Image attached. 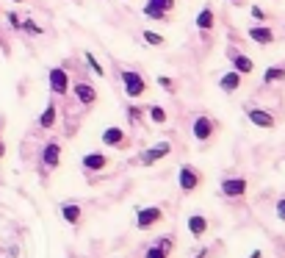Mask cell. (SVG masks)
<instances>
[{"instance_id": "obj_1", "label": "cell", "mask_w": 285, "mask_h": 258, "mask_svg": "<svg viewBox=\"0 0 285 258\" xmlns=\"http://www.w3.org/2000/svg\"><path fill=\"white\" fill-rule=\"evenodd\" d=\"M119 75H122V89L130 100H136V97H141L147 92V81L141 72H136V69H122Z\"/></svg>"}, {"instance_id": "obj_2", "label": "cell", "mask_w": 285, "mask_h": 258, "mask_svg": "<svg viewBox=\"0 0 285 258\" xmlns=\"http://www.w3.org/2000/svg\"><path fill=\"white\" fill-rule=\"evenodd\" d=\"M177 183H180V192L191 195V192H197L202 186V172L197 167H191V164H183L180 172H177Z\"/></svg>"}, {"instance_id": "obj_3", "label": "cell", "mask_w": 285, "mask_h": 258, "mask_svg": "<svg viewBox=\"0 0 285 258\" xmlns=\"http://www.w3.org/2000/svg\"><path fill=\"white\" fill-rule=\"evenodd\" d=\"M47 84H50V92L53 95H67L69 92V72L64 67H53L50 72H47Z\"/></svg>"}, {"instance_id": "obj_4", "label": "cell", "mask_w": 285, "mask_h": 258, "mask_svg": "<svg viewBox=\"0 0 285 258\" xmlns=\"http://www.w3.org/2000/svg\"><path fill=\"white\" fill-rule=\"evenodd\" d=\"M169 11H175V0H147V6H144V14L158 22H166Z\"/></svg>"}, {"instance_id": "obj_5", "label": "cell", "mask_w": 285, "mask_h": 258, "mask_svg": "<svg viewBox=\"0 0 285 258\" xmlns=\"http://www.w3.org/2000/svg\"><path fill=\"white\" fill-rule=\"evenodd\" d=\"M158 222H164V208H158V206L141 208L139 214H136V228H139V231H147V228H155Z\"/></svg>"}, {"instance_id": "obj_6", "label": "cell", "mask_w": 285, "mask_h": 258, "mask_svg": "<svg viewBox=\"0 0 285 258\" xmlns=\"http://www.w3.org/2000/svg\"><path fill=\"white\" fill-rule=\"evenodd\" d=\"M172 153V144L169 142H158V144H152L150 150H144V153L139 156V164L141 167H152V164H158L161 158H166Z\"/></svg>"}, {"instance_id": "obj_7", "label": "cell", "mask_w": 285, "mask_h": 258, "mask_svg": "<svg viewBox=\"0 0 285 258\" xmlns=\"http://www.w3.org/2000/svg\"><path fill=\"white\" fill-rule=\"evenodd\" d=\"M219 189H222V195L230 197V200H241V197L247 195V178H238V175H235V178H224Z\"/></svg>"}, {"instance_id": "obj_8", "label": "cell", "mask_w": 285, "mask_h": 258, "mask_svg": "<svg viewBox=\"0 0 285 258\" xmlns=\"http://www.w3.org/2000/svg\"><path fill=\"white\" fill-rule=\"evenodd\" d=\"M247 117L255 128H263V131H274L277 128V120L274 114H269L266 108H247Z\"/></svg>"}, {"instance_id": "obj_9", "label": "cell", "mask_w": 285, "mask_h": 258, "mask_svg": "<svg viewBox=\"0 0 285 258\" xmlns=\"http://www.w3.org/2000/svg\"><path fill=\"white\" fill-rule=\"evenodd\" d=\"M213 133H216V122L208 114H199L194 120V139L197 142H208V139H213Z\"/></svg>"}, {"instance_id": "obj_10", "label": "cell", "mask_w": 285, "mask_h": 258, "mask_svg": "<svg viewBox=\"0 0 285 258\" xmlns=\"http://www.w3.org/2000/svg\"><path fill=\"white\" fill-rule=\"evenodd\" d=\"M103 144L105 148H128L130 139H128V131H122V128H105L103 131Z\"/></svg>"}, {"instance_id": "obj_11", "label": "cell", "mask_w": 285, "mask_h": 258, "mask_svg": "<svg viewBox=\"0 0 285 258\" xmlns=\"http://www.w3.org/2000/svg\"><path fill=\"white\" fill-rule=\"evenodd\" d=\"M61 164V144L58 142H47L42 148V167L45 169H56Z\"/></svg>"}, {"instance_id": "obj_12", "label": "cell", "mask_w": 285, "mask_h": 258, "mask_svg": "<svg viewBox=\"0 0 285 258\" xmlns=\"http://www.w3.org/2000/svg\"><path fill=\"white\" fill-rule=\"evenodd\" d=\"M108 164H111V158L105 153H86L83 156V161H80V167L86 169V172H103Z\"/></svg>"}, {"instance_id": "obj_13", "label": "cell", "mask_w": 285, "mask_h": 258, "mask_svg": "<svg viewBox=\"0 0 285 258\" xmlns=\"http://www.w3.org/2000/svg\"><path fill=\"white\" fill-rule=\"evenodd\" d=\"M72 92H75V97H78V103H83V105H94V103H97V89H94L89 81H80V84H75Z\"/></svg>"}, {"instance_id": "obj_14", "label": "cell", "mask_w": 285, "mask_h": 258, "mask_svg": "<svg viewBox=\"0 0 285 258\" xmlns=\"http://www.w3.org/2000/svg\"><path fill=\"white\" fill-rule=\"evenodd\" d=\"M249 39H252V42H258V45H271L274 42V31H271L269 25H252L249 28Z\"/></svg>"}, {"instance_id": "obj_15", "label": "cell", "mask_w": 285, "mask_h": 258, "mask_svg": "<svg viewBox=\"0 0 285 258\" xmlns=\"http://www.w3.org/2000/svg\"><path fill=\"white\" fill-rule=\"evenodd\" d=\"M216 86H219L222 92H227V95L238 92V86H241V72H235V69H233V72H224L222 78L216 81Z\"/></svg>"}, {"instance_id": "obj_16", "label": "cell", "mask_w": 285, "mask_h": 258, "mask_svg": "<svg viewBox=\"0 0 285 258\" xmlns=\"http://www.w3.org/2000/svg\"><path fill=\"white\" fill-rule=\"evenodd\" d=\"M230 61H233V69H235V72H241V75H249L255 69V61L249 56H244V53L230 50Z\"/></svg>"}, {"instance_id": "obj_17", "label": "cell", "mask_w": 285, "mask_h": 258, "mask_svg": "<svg viewBox=\"0 0 285 258\" xmlns=\"http://www.w3.org/2000/svg\"><path fill=\"white\" fill-rule=\"evenodd\" d=\"M61 219L67 222V225H80L83 208L78 206V203H64V206H61Z\"/></svg>"}, {"instance_id": "obj_18", "label": "cell", "mask_w": 285, "mask_h": 258, "mask_svg": "<svg viewBox=\"0 0 285 258\" xmlns=\"http://www.w3.org/2000/svg\"><path fill=\"white\" fill-rule=\"evenodd\" d=\"M188 233H191L194 239H202L208 233V216H202V214H191L188 216Z\"/></svg>"}, {"instance_id": "obj_19", "label": "cell", "mask_w": 285, "mask_h": 258, "mask_svg": "<svg viewBox=\"0 0 285 258\" xmlns=\"http://www.w3.org/2000/svg\"><path fill=\"white\" fill-rule=\"evenodd\" d=\"M194 22H197V28L202 33H208V31H213V25H216V14H213L211 6H205V9L197 14V20H194Z\"/></svg>"}, {"instance_id": "obj_20", "label": "cell", "mask_w": 285, "mask_h": 258, "mask_svg": "<svg viewBox=\"0 0 285 258\" xmlns=\"http://www.w3.org/2000/svg\"><path fill=\"white\" fill-rule=\"evenodd\" d=\"M263 84L266 86H274V84H285V67L282 64H274L263 72Z\"/></svg>"}, {"instance_id": "obj_21", "label": "cell", "mask_w": 285, "mask_h": 258, "mask_svg": "<svg viewBox=\"0 0 285 258\" xmlns=\"http://www.w3.org/2000/svg\"><path fill=\"white\" fill-rule=\"evenodd\" d=\"M56 117H58L56 103H47L45 111H42V117H39V128H42V131H50V128L56 125Z\"/></svg>"}, {"instance_id": "obj_22", "label": "cell", "mask_w": 285, "mask_h": 258, "mask_svg": "<svg viewBox=\"0 0 285 258\" xmlns=\"http://www.w3.org/2000/svg\"><path fill=\"white\" fill-rule=\"evenodd\" d=\"M83 58H86V64H89V69H92V72L94 75H97V78H103V75H105V69H103V64H100L97 61V58H94V53H83Z\"/></svg>"}, {"instance_id": "obj_23", "label": "cell", "mask_w": 285, "mask_h": 258, "mask_svg": "<svg viewBox=\"0 0 285 258\" xmlns=\"http://www.w3.org/2000/svg\"><path fill=\"white\" fill-rule=\"evenodd\" d=\"M141 39H144L150 48H164V45H166V39L161 36V33H155V31H144V33H141Z\"/></svg>"}, {"instance_id": "obj_24", "label": "cell", "mask_w": 285, "mask_h": 258, "mask_svg": "<svg viewBox=\"0 0 285 258\" xmlns=\"http://www.w3.org/2000/svg\"><path fill=\"white\" fill-rule=\"evenodd\" d=\"M169 253L172 250L169 247H164V244H152V247H147V253H144V258H169Z\"/></svg>"}, {"instance_id": "obj_25", "label": "cell", "mask_w": 285, "mask_h": 258, "mask_svg": "<svg viewBox=\"0 0 285 258\" xmlns=\"http://www.w3.org/2000/svg\"><path fill=\"white\" fill-rule=\"evenodd\" d=\"M147 117H150L152 122H158V125L166 122V111L161 108V105H150V108H147Z\"/></svg>"}, {"instance_id": "obj_26", "label": "cell", "mask_w": 285, "mask_h": 258, "mask_svg": "<svg viewBox=\"0 0 285 258\" xmlns=\"http://www.w3.org/2000/svg\"><path fill=\"white\" fill-rule=\"evenodd\" d=\"M158 84H161V89L169 92V95H175V92H177V84L172 78H166V75H158Z\"/></svg>"}, {"instance_id": "obj_27", "label": "cell", "mask_w": 285, "mask_h": 258, "mask_svg": "<svg viewBox=\"0 0 285 258\" xmlns=\"http://www.w3.org/2000/svg\"><path fill=\"white\" fill-rule=\"evenodd\" d=\"M22 31H28L31 36H39V33H42V25H36L33 20H22Z\"/></svg>"}, {"instance_id": "obj_28", "label": "cell", "mask_w": 285, "mask_h": 258, "mask_svg": "<svg viewBox=\"0 0 285 258\" xmlns=\"http://www.w3.org/2000/svg\"><path fill=\"white\" fill-rule=\"evenodd\" d=\"M249 14H252V20H258V22L266 20V11L260 9V6H252V9H249Z\"/></svg>"}, {"instance_id": "obj_29", "label": "cell", "mask_w": 285, "mask_h": 258, "mask_svg": "<svg viewBox=\"0 0 285 258\" xmlns=\"http://www.w3.org/2000/svg\"><path fill=\"white\" fill-rule=\"evenodd\" d=\"M128 117H130V122H139V120H141V108H139V105H130V108H128Z\"/></svg>"}, {"instance_id": "obj_30", "label": "cell", "mask_w": 285, "mask_h": 258, "mask_svg": "<svg viewBox=\"0 0 285 258\" xmlns=\"http://www.w3.org/2000/svg\"><path fill=\"white\" fill-rule=\"evenodd\" d=\"M274 208H277V216H280V219L285 222V197H280V200H277Z\"/></svg>"}, {"instance_id": "obj_31", "label": "cell", "mask_w": 285, "mask_h": 258, "mask_svg": "<svg viewBox=\"0 0 285 258\" xmlns=\"http://www.w3.org/2000/svg\"><path fill=\"white\" fill-rule=\"evenodd\" d=\"M9 22H11V28H22V20L17 14H9Z\"/></svg>"}, {"instance_id": "obj_32", "label": "cell", "mask_w": 285, "mask_h": 258, "mask_svg": "<svg viewBox=\"0 0 285 258\" xmlns=\"http://www.w3.org/2000/svg\"><path fill=\"white\" fill-rule=\"evenodd\" d=\"M249 258H263V253H260V250H252V253H249Z\"/></svg>"}, {"instance_id": "obj_33", "label": "cell", "mask_w": 285, "mask_h": 258, "mask_svg": "<svg viewBox=\"0 0 285 258\" xmlns=\"http://www.w3.org/2000/svg\"><path fill=\"white\" fill-rule=\"evenodd\" d=\"M197 258H208V250L202 247V250H199V253H197Z\"/></svg>"}, {"instance_id": "obj_34", "label": "cell", "mask_w": 285, "mask_h": 258, "mask_svg": "<svg viewBox=\"0 0 285 258\" xmlns=\"http://www.w3.org/2000/svg\"><path fill=\"white\" fill-rule=\"evenodd\" d=\"M3 153H6V144H3V142H0V158H3Z\"/></svg>"}, {"instance_id": "obj_35", "label": "cell", "mask_w": 285, "mask_h": 258, "mask_svg": "<svg viewBox=\"0 0 285 258\" xmlns=\"http://www.w3.org/2000/svg\"><path fill=\"white\" fill-rule=\"evenodd\" d=\"M230 3H238V6H241V3H244V0H230Z\"/></svg>"}, {"instance_id": "obj_36", "label": "cell", "mask_w": 285, "mask_h": 258, "mask_svg": "<svg viewBox=\"0 0 285 258\" xmlns=\"http://www.w3.org/2000/svg\"><path fill=\"white\" fill-rule=\"evenodd\" d=\"M14 3H22V0H14Z\"/></svg>"}]
</instances>
